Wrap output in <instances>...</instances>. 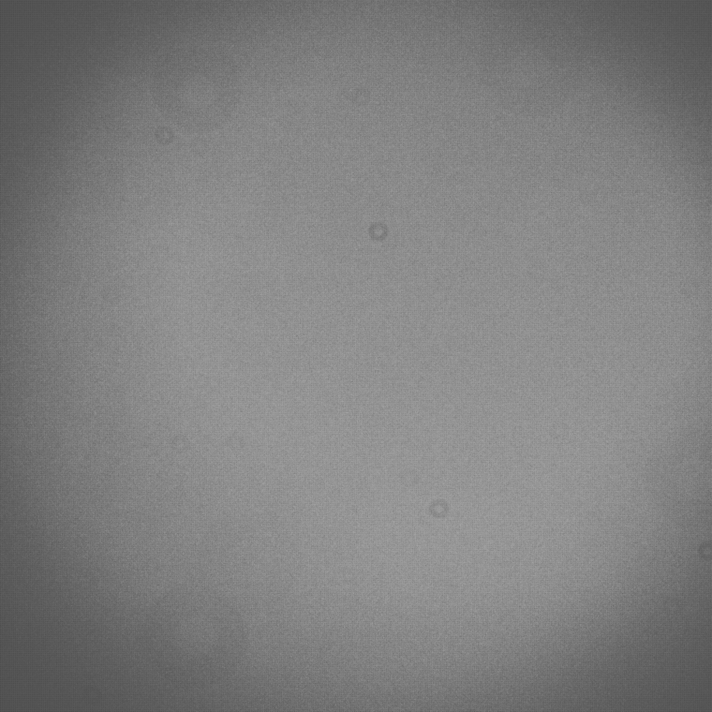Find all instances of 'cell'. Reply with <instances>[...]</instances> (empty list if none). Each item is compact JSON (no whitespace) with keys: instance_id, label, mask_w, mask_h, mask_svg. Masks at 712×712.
<instances>
[{"instance_id":"cell-1","label":"cell","mask_w":712,"mask_h":712,"mask_svg":"<svg viewBox=\"0 0 712 712\" xmlns=\"http://www.w3.org/2000/svg\"><path fill=\"white\" fill-rule=\"evenodd\" d=\"M150 88L157 107L174 125L204 132L229 120L239 103L241 84L236 64L225 51L192 45L161 57Z\"/></svg>"}]
</instances>
